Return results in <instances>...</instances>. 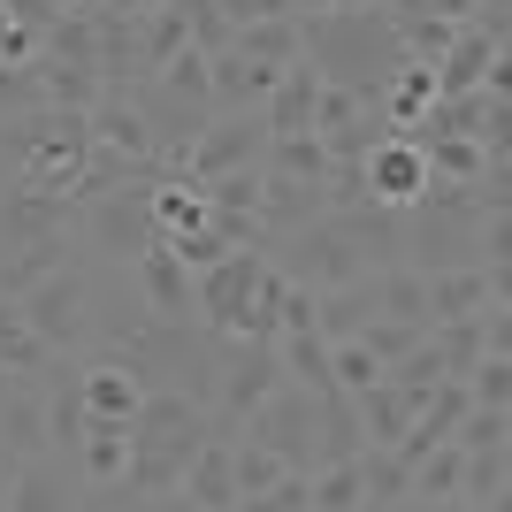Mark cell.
Here are the masks:
<instances>
[{
    "label": "cell",
    "instance_id": "30",
    "mask_svg": "<svg viewBox=\"0 0 512 512\" xmlns=\"http://www.w3.org/2000/svg\"><path fill=\"white\" fill-rule=\"evenodd\" d=\"M8 482H16V467H8V459H0V512H8Z\"/></svg>",
    "mask_w": 512,
    "mask_h": 512
},
{
    "label": "cell",
    "instance_id": "21",
    "mask_svg": "<svg viewBox=\"0 0 512 512\" xmlns=\"http://www.w3.org/2000/svg\"><path fill=\"white\" fill-rule=\"evenodd\" d=\"M375 314L428 321V276L413 268V260H383V268H375Z\"/></svg>",
    "mask_w": 512,
    "mask_h": 512
},
{
    "label": "cell",
    "instance_id": "26",
    "mask_svg": "<svg viewBox=\"0 0 512 512\" xmlns=\"http://www.w3.org/2000/svg\"><path fill=\"white\" fill-rule=\"evenodd\" d=\"M207 207L222 214H260V169H230V176H199Z\"/></svg>",
    "mask_w": 512,
    "mask_h": 512
},
{
    "label": "cell",
    "instance_id": "6",
    "mask_svg": "<svg viewBox=\"0 0 512 512\" xmlns=\"http://www.w3.org/2000/svg\"><path fill=\"white\" fill-rule=\"evenodd\" d=\"M260 268H268L260 245H230L214 268L192 276V314L207 321L214 337H237V329H245V306H253V291H260Z\"/></svg>",
    "mask_w": 512,
    "mask_h": 512
},
{
    "label": "cell",
    "instance_id": "11",
    "mask_svg": "<svg viewBox=\"0 0 512 512\" xmlns=\"http://www.w3.org/2000/svg\"><path fill=\"white\" fill-rule=\"evenodd\" d=\"M230 444H237V436L207 428V444L192 451V467H184V482H176V505H192V512H237V474H230Z\"/></svg>",
    "mask_w": 512,
    "mask_h": 512
},
{
    "label": "cell",
    "instance_id": "7",
    "mask_svg": "<svg viewBox=\"0 0 512 512\" xmlns=\"http://www.w3.org/2000/svg\"><path fill=\"white\" fill-rule=\"evenodd\" d=\"M260 153H268V123H260V107H214L207 123H199L192 153H184V176H230V169H260Z\"/></svg>",
    "mask_w": 512,
    "mask_h": 512
},
{
    "label": "cell",
    "instance_id": "29",
    "mask_svg": "<svg viewBox=\"0 0 512 512\" xmlns=\"http://www.w3.org/2000/svg\"><path fill=\"white\" fill-rule=\"evenodd\" d=\"M214 8H222V16H230V31H237V23H253V16H283L291 0H214Z\"/></svg>",
    "mask_w": 512,
    "mask_h": 512
},
{
    "label": "cell",
    "instance_id": "5",
    "mask_svg": "<svg viewBox=\"0 0 512 512\" xmlns=\"http://www.w3.org/2000/svg\"><path fill=\"white\" fill-rule=\"evenodd\" d=\"M237 436L268 444L283 467L314 474V467H321V390H306V383H291V375H283V383L253 406V421L237 428Z\"/></svg>",
    "mask_w": 512,
    "mask_h": 512
},
{
    "label": "cell",
    "instance_id": "19",
    "mask_svg": "<svg viewBox=\"0 0 512 512\" xmlns=\"http://www.w3.org/2000/svg\"><path fill=\"white\" fill-rule=\"evenodd\" d=\"M77 253V237H39V245H16V253H0V299H23L39 276H54L62 260Z\"/></svg>",
    "mask_w": 512,
    "mask_h": 512
},
{
    "label": "cell",
    "instance_id": "13",
    "mask_svg": "<svg viewBox=\"0 0 512 512\" xmlns=\"http://www.w3.org/2000/svg\"><path fill=\"white\" fill-rule=\"evenodd\" d=\"M459 474H467V451L451 444H428L413 459V490H406V512H459Z\"/></svg>",
    "mask_w": 512,
    "mask_h": 512
},
{
    "label": "cell",
    "instance_id": "32",
    "mask_svg": "<svg viewBox=\"0 0 512 512\" xmlns=\"http://www.w3.org/2000/svg\"><path fill=\"white\" fill-rule=\"evenodd\" d=\"M0 184H8V169H0Z\"/></svg>",
    "mask_w": 512,
    "mask_h": 512
},
{
    "label": "cell",
    "instance_id": "16",
    "mask_svg": "<svg viewBox=\"0 0 512 512\" xmlns=\"http://www.w3.org/2000/svg\"><path fill=\"white\" fill-rule=\"evenodd\" d=\"M31 69H39V100L62 107V115H92L107 92V77L92 62H31Z\"/></svg>",
    "mask_w": 512,
    "mask_h": 512
},
{
    "label": "cell",
    "instance_id": "8",
    "mask_svg": "<svg viewBox=\"0 0 512 512\" xmlns=\"http://www.w3.org/2000/svg\"><path fill=\"white\" fill-rule=\"evenodd\" d=\"M77 390H85L92 428H130V413H138V398H146V383H138L107 344H92L85 360H77Z\"/></svg>",
    "mask_w": 512,
    "mask_h": 512
},
{
    "label": "cell",
    "instance_id": "10",
    "mask_svg": "<svg viewBox=\"0 0 512 512\" xmlns=\"http://www.w3.org/2000/svg\"><path fill=\"white\" fill-rule=\"evenodd\" d=\"M367 192H375V207H413V199L428 192V161H421V138H406V130H390L383 146L367 153Z\"/></svg>",
    "mask_w": 512,
    "mask_h": 512
},
{
    "label": "cell",
    "instance_id": "23",
    "mask_svg": "<svg viewBox=\"0 0 512 512\" xmlns=\"http://www.w3.org/2000/svg\"><path fill=\"white\" fill-rule=\"evenodd\" d=\"M276 352H283V375H291V383H306V390H337V383H329V337H321L314 321H306V329H283Z\"/></svg>",
    "mask_w": 512,
    "mask_h": 512
},
{
    "label": "cell",
    "instance_id": "25",
    "mask_svg": "<svg viewBox=\"0 0 512 512\" xmlns=\"http://www.w3.org/2000/svg\"><path fill=\"white\" fill-rule=\"evenodd\" d=\"M329 383L360 398L367 383H383V360H375V352H367L360 337H329Z\"/></svg>",
    "mask_w": 512,
    "mask_h": 512
},
{
    "label": "cell",
    "instance_id": "2",
    "mask_svg": "<svg viewBox=\"0 0 512 512\" xmlns=\"http://www.w3.org/2000/svg\"><path fill=\"white\" fill-rule=\"evenodd\" d=\"M299 39H306V62L329 85H352L360 100H383V85L406 62L398 23L383 8H314V16H299Z\"/></svg>",
    "mask_w": 512,
    "mask_h": 512
},
{
    "label": "cell",
    "instance_id": "18",
    "mask_svg": "<svg viewBox=\"0 0 512 512\" xmlns=\"http://www.w3.org/2000/svg\"><path fill=\"white\" fill-rule=\"evenodd\" d=\"M505 497H512V459H505V444L467 451V474H459V512H497Z\"/></svg>",
    "mask_w": 512,
    "mask_h": 512
},
{
    "label": "cell",
    "instance_id": "24",
    "mask_svg": "<svg viewBox=\"0 0 512 512\" xmlns=\"http://www.w3.org/2000/svg\"><path fill=\"white\" fill-rule=\"evenodd\" d=\"M352 337H360L367 344V352H375V360H406V352H413V344H421L428 337V321H390V314H367L360 321V329H352Z\"/></svg>",
    "mask_w": 512,
    "mask_h": 512
},
{
    "label": "cell",
    "instance_id": "22",
    "mask_svg": "<svg viewBox=\"0 0 512 512\" xmlns=\"http://www.w3.org/2000/svg\"><path fill=\"white\" fill-rule=\"evenodd\" d=\"M260 169H268V176H299V184H321V169H329V146H321L314 130H283V138H268Z\"/></svg>",
    "mask_w": 512,
    "mask_h": 512
},
{
    "label": "cell",
    "instance_id": "15",
    "mask_svg": "<svg viewBox=\"0 0 512 512\" xmlns=\"http://www.w3.org/2000/svg\"><path fill=\"white\" fill-rule=\"evenodd\" d=\"M352 413H360V436H367V444H398V436L413 428V413H421V398H406V390L383 375V383H367L360 398H352Z\"/></svg>",
    "mask_w": 512,
    "mask_h": 512
},
{
    "label": "cell",
    "instance_id": "4",
    "mask_svg": "<svg viewBox=\"0 0 512 512\" xmlns=\"http://www.w3.org/2000/svg\"><path fill=\"white\" fill-rule=\"evenodd\" d=\"M161 237V222H153V184H115V192L100 199H77V245L100 260H138Z\"/></svg>",
    "mask_w": 512,
    "mask_h": 512
},
{
    "label": "cell",
    "instance_id": "20",
    "mask_svg": "<svg viewBox=\"0 0 512 512\" xmlns=\"http://www.w3.org/2000/svg\"><path fill=\"white\" fill-rule=\"evenodd\" d=\"M360 482H367V512H406L413 467L390 444H360Z\"/></svg>",
    "mask_w": 512,
    "mask_h": 512
},
{
    "label": "cell",
    "instance_id": "1",
    "mask_svg": "<svg viewBox=\"0 0 512 512\" xmlns=\"http://www.w3.org/2000/svg\"><path fill=\"white\" fill-rule=\"evenodd\" d=\"M207 428H214L207 398L153 383L138 398V413H130V467H123L107 505H176V482L192 467V451L207 444Z\"/></svg>",
    "mask_w": 512,
    "mask_h": 512
},
{
    "label": "cell",
    "instance_id": "27",
    "mask_svg": "<svg viewBox=\"0 0 512 512\" xmlns=\"http://www.w3.org/2000/svg\"><path fill=\"white\" fill-rule=\"evenodd\" d=\"M367 161H329L321 169V207H367Z\"/></svg>",
    "mask_w": 512,
    "mask_h": 512
},
{
    "label": "cell",
    "instance_id": "3",
    "mask_svg": "<svg viewBox=\"0 0 512 512\" xmlns=\"http://www.w3.org/2000/svg\"><path fill=\"white\" fill-rule=\"evenodd\" d=\"M276 383H283V352H276V337H222L214 390H207L214 428H222V436H237V428L253 421V406H260Z\"/></svg>",
    "mask_w": 512,
    "mask_h": 512
},
{
    "label": "cell",
    "instance_id": "17",
    "mask_svg": "<svg viewBox=\"0 0 512 512\" xmlns=\"http://www.w3.org/2000/svg\"><path fill=\"white\" fill-rule=\"evenodd\" d=\"M54 367V344L23 321L16 299H0V375H46Z\"/></svg>",
    "mask_w": 512,
    "mask_h": 512
},
{
    "label": "cell",
    "instance_id": "28",
    "mask_svg": "<svg viewBox=\"0 0 512 512\" xmlns=\"http://www.w3.org/2000/svg\"><path fill=\"white\" fill-rule=\"evenodd\" d=\"M184 23H192V46H199V54H222V46H230V16H222L214 0H184Z\"/></svg>",
    "mask_w": 512,
    "mask_h": 512
},
{
    "label": "cell",
    "instance_id": "9",
    "mask_svg": "<svg viewBox=\"0 0 512 512\" xmlns=\"http://www.w3.org/2000/svg\"><path fill=\"white\" fill-rule=\"evenodd\" d=\"M130 283H138V306L161 321H192V268L176 260L169 237H153L146 253L130 260Z\"/></svg>",
    "mask_w": 512,
    "mask_h": 512
},
{
    "label": "cell",
    "instance_id": "14",
    "mask_svg": "<svg viewBox=\"0 0 512 512\" xmlns=\"http://www.w3.org/2000/svg\"><path fill=\"white\" fill-rule=\"evenodd\" d=\"M230 46L245 54V62H268V69L299 62V54H306V39H299V8H283V16H253V23H237V31H230Z\"/></svg>",
    "mask_w": 512,
    "mask_h": 512
},
{
    "label": "cell",
    "instance_id": "12",
    "mask_svg": "<svg viewBox=\"0 0 512 512\" xmlns=\"http://www.w3.org/2000/svg\"><path fill=\"white\" fill-rule=\"evenodd\" d=\"M314 100H321V69L306 62H283L276 85H268V100H260V123H268V138H283V130H314Z\"/></svg>",
    "mask_w": 512,
    "mask_h": 512
},
{
    "label": "cell",
    "instance_id": "31",
    "mask_svg": "<svg viewBox=\"0 0 512 512\" xmlns=\"http://www.w3.org/2000/svg\"><path fill=\"white\" fill-rule=\"evenodd\" d=\"M329 8H375V0H329Z\"/></svg>",
    "mask_w": 512,
    "mask_h": 512
}]
</instances>
